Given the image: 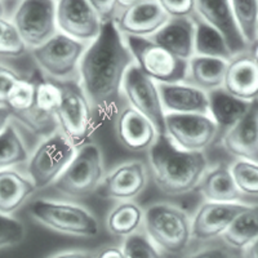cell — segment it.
I'll return each instance as SVG.
<instances>
[{
	"label": "cell",
	"instance_id": "6da1fadb",
	"mask_svg": "<svg viewBox=\"0 0 258 258\" xmlns=\"http://www.w3.org/2000/svg\"><path fill=\"white\" fill-rule=\"evenodd\" d=\"M135 64L125 36L115 22L102 25L100 35L87 45L79 68V84L97 116L114 110L126 71Z\"/></svg>",
	"mask_w": 258,
	"mask_h": 258
},
{
	"label": "cell",
	"instance_id": "7a4b0ae2",
	"mask_svg": "<svg viewBox=\"0 0 258 258\" xmlns=\"http://www.w3.org/2000/svg\"><path fill=\"white\" fill-rule=\"evenodd\" d=\"M147 158L154 183L168 197H181L198 188L209 168L206 153L179 149L165 135H159Z\"/></svg>",
	"mask_w": 258,
	"mask_h": 258
},
{
	"label": "cell",
	"instance_id": "3957f363",
	"mask_svg": "<svg viewBox=\"0 0 258 258\" xmlns=\"http://www.w3.org/2000/svg\"><path fill=\"white\" fill-rule=\"evenodd\" d=\"M144 229L163 253L178 255L192 240V220L185 209L170 203H154L145 209Z\"/></svg>",
	"mask_w": 258,
	"mask_h": 258
},
{
	"label": "cell",
	"instance_id": "277c9868",
	"mask_svg": "<svg viewBox=\"0 0 258 258\" xmlns=\"http://www.w3.org/2000/svg\"><path fill=\"white\" fill-rule=\"evenodd\" d=\"M29 216L47 229L75 238H94L100 222L88 208L77 203L54 199H35L29 204Z\"/></svg>",
	"mask_w": 258,
	"mask_h": 258
},
{
	"label": "cell",
	"instance_id": "5b68a950",
	"mask_svg": "<svg viewBox=\"0 0 258 258\" xmlns=\"http://www.w3.org/2000/svg\"><path fill=\"white\" fill-rule=\"evenodd\" d=\"M106 176L105 159L98 145L79 147L52 187L69 199H84L97 192Z\"/></svg>",
	"mask_w": 258,
	"mask_h": 258
},
{
	"label": "cell",
	"instance_id": "8992f818",
	"mask_svg": "<svg viewBox=\"0 0 258 258\" xmlns=\"http://www.w3.org/2000/svg\"><path fill=\"white\" fill-rule=\"evenodd\" d=\"M87 45V43L58 31L44 44L30 52L36 66L48 80L64 84L79 82L80 62Z\"/></svg>",
	"mask_w": 258,
	"mask_h": 258
},
{
	"label": "cell",
	"instance_id": "52a82bcc",
	"mask_svg": "<svg viewBox=\"0 0 258 258\" xmlns=\"http://www.w3.org/2000/svg\"><path fill=\"white\" fill-rule=\"evenodd\" d=\"M61 85L62 101L56 114L57 129L79 149L91 142L96 114L79 83H64Z\"/></svg>",
	"mask_w": 258,
	"mask_h": 258
},
{
	"label": "cell",
	"instance_id": "ba28073f",
	"mask_svg": "<svg viewBox=\"0 0 258 258\" xmlns=\"http://www.w3.org/2000/svg\"><path fill=\"white\" fill-rule=\"evenodd\" d=\"M77 150L58 129L45 136L27 160V174L36 188L43 190L53 186Z\"/></svg>",
	"mask_w": 258,
	"mask_h": 258
},
{
	"label": "cell",
	"instance_id": "9c48e42d",
	"mask_svg": "<svg viewBox=\"0 0 258 258\" xmlns=\"http://www.w3.org/2000/svg\"><path fill=\"white\" fill-rule=\"evenodd\" d=\"M125 40L137 68L158 84L186 80L187 61L174 56L151 38L125 36Z\"/></svg>",
	"mask_w": 258,
	"mask_h": 258
},
{
	"label": "cell",
	"instance_id": "30bf717a",
	"mask_svg": "<svg viewBox=\"0 0 258 258\" xmlns=\"http://www.w3.org/2000/svg\"><path fill=\"white\" fill-rule=\"evenodd\" d=\"M12 22L30 50L40 47L58 32L56 0H20Z\"/></svg>",
	"mask_w": 258,
	"mask_h": 258
},
{
	"label": "cell",
	"instance_id": "8fae6325",
	"mask_svg": "<svg viewBox=\"0 0 258 258\" xmlns=\"http://www.w3.org/2000/svg\"><path fill=\"white\" fill-rule=\"evenodd\" d=\"M221 131L208 114H167L164 135L177 147L194 153H206Z\"/></svg>",
	"mask_w": 258,
	"mask_h": 258
},
{
	"label": "cell",
	"instance_id": "7c38bea8",
	"mask_svg": "<svg viewBox=\"0 0 258 258\" xmlns=\"http://www.w3.org/2000/svg\"><path fill=\"white\" fill-rule=\"evenodd\" d=\"M121 94L125 98L128 106L149 117L158 128L159 133L164 135V121L167 114L161 102L159 84L147 77L144 71L140 70L136 63L126 71Z\"/></svg>",
	"mask_w": 258,
	"mask_h": 258
},
{
	"label": "cell",
	"instance_id": "4fadbf2b",
	"mask_svg": "<svg viewBox=\"0 0 258 258\" xmlns=\"http://www.w3.org/2000/svg\"><path fill=\"white\" fill-rule=\"evenodd\" d=\"M150 178L149 164L131 159L109 170L97 192L114 202L136 200L147 188Z\"/></svg>",
	"mask_w": 258,
	"mask_h": 258
},
{
	"label": "cell",
	"instance_id": "5bb4252c",
	"mask_svg": "<svg viewBox=\"0 0 258 258\" xmlns=\"http://www.w3.org/2000/svg\"><path fill=\"white\" fill-rule=\"evenodd\" d=\"M58 31L89 44L100 35L102 21L88 0H57Z\"/></svg>",
	"mask_w": 258,
	"mask_h": 258
},
{
	"label": "cell",
	"instance_id": "9a60e30c",
	"mask_svg": "<svg viewBox=\"0 0 258 258\" xmlns=\"http://www.w3.org/2000/svg\"><path fill=\"white\" fill-rule=\"evenodd\" d=\"M114 128L117 142L133 153H147L160 135L149 117L128 105L117 111Z\"/></svg>",
	"mask_w": 258,
	"mask_h": 258
},
{
	"label": "cell",
	"instance_id": "2e32d148",
	"mask_svg": "<svg viewBox=\"0 0 258 258\" xmlns=\"http://www.w3.org/2000/svg\"><path fill=\"white\" fill-rule=\"evenodd\" d=\"M246 204L240 202H206L197 209L192 220V239L197 241H211L222 238L235 217Z\"/></svg>",
	"mask_w": 258,
	"mask_h": 258
},
{
	"label": "cell",
	"instance_id": "e0dca14e",
	"mask_svg": "<svg viewBox=\"0 0 258 258\" xmlns=\"http://www.w3.org/2000/svg\"><path fill=\"white\" fill-rule=\"evenodd\" d=\"M168 20L169 17L156 0H144L121 8L114 22L124 36L151 38Z\"/></svg>",
	"mask_w": 258,
	"mask_h": 258
},
{
	"label": "cell",
	"instance_id": "ac0fdd59",
	"mask_svg": "<svg viewBox=\"0 0 258 258\" xmlns=\"http://www.w3.org/2000/svg\"><path fill=\"white\" fill-rule=\"evenodd\" d=\"M62 101V85L52 80L36 82L35 103L21 123L36 135L48 136L57 131L56 114Z\"/></svg>",
	"mask_w": 258,
	"mask_h": 258
},
{
	"label": "cell",
	"instance_id": "d6986e66",
	"mask_svg": "<svg viewBox=\"0 0 258 258\" xmlns=\"http://www.w3.org/2000/svg\"><path fill=\"white\" fill-rule=\"evenodd\" d=\"M197 16L220 32L232 54L249 49L235 21L231 0H197Z\"/></svg>",
	"mask_w": 258,
	"mask_h": 258
},
{
	"label": "cell",
	"instance_id": "ffe728a7",
	"mask_svg": "<svg viewBox=\"0 0 258 258\" xmlns=\"http://www.w3.org/2000/svg\"><path fill=\"white\" fill-rule=\"evenodd\" d=\"M226 153L235 159L258 163V101L234 126L221 137Z\"/></svg>",
	"mask_w": 258,
	"mask_h": 258
},
{
	"label": "cell",
	"instance_id": "44dd1931",
	"mask_svg": "<svg viewBox=\"0 0 258 258\" xmlns=\"http://www.w3.org/2000/svg\"><path fill=\"white\" fill-rule=\"evenodd\" d=\"M222 88L246 102L258 101V63L249 49L229 59Z\"/></svg>",
	"mask_w": 258,
	"mask_h": 258
},
{
	"label": "cell",
	"instance_id": "7402d4cb",
	"mask_svg": "<svg viewBox=\"0 0 258 258\" xmlns=\"http://www.w3.org/2000/svg\"><path fill=\"white\" fill-rule=\"evenodd\" d=\"M165 114H208V92L186 82L159 84Z\"/></svg>",
	"mask_w": 258,
	"mask_h": 258
},
{
	"label": "cell",
	"instance_id": "603a6c76",
	"mask_svg": "<svg viewBox=\"0 0 258 258\" xmlns=\"http://www.w3.org/2000/svg\"><path fill=\"white\" fill-rule=\"evenodd\" d=\"M151 39L178 58L188 62L195 54V17L169 18Z\"/></svg>",
	"mask_w": 258,
	"mask_h": 258
},
{
	"label": "cell",
	"instance_id": "cb8c5ba5",
	"mask_svg": "<svg viewBox=\"0 0 258 258\" xmlns=\"http://www.w3.org/2000/svg\"><path fill=\"white\" fill-rule=\"evenodd\" d=\"M38 190L29 174L15 168L0 170V213L12 216Z\"/></svg>",
	"mask_w": 258,
	"mask_h": 258
},
{
	"label": "cell",
	"instance_id": "d4e9b609",
	"mask_svg": "<svg viewBox=\"0 0 258 258\" xmlns=\"http://www.w3.org/2000/svg\"><path fill=\"white\" fill-rule=\"evenodd\" d=\"M198 188L206 202L234 203L240 202L243 197L235 183L230 165L225 163L209 167Z\"/></svg>",
	"mask_w": 258,
	"mask_h": 258
},
{
	"label": "cell",
	"instance_id": "484cf974",
	"mask_svg": "<svg viewBox=\"0 0 258 258\" xmlns=\"http://www.w3.org/2000/svg\"><path fill=\"white\" fill-rule=\"evenodd\" d=\"M208 97L209 116L217 124L222 135L238 123L252 105V102L236 98L223 88L208 92Z\"/></svg>",
	"mask_w": 258,
	"mask_h": 258
},
{
	"label": "cell",
	"instance_id": "4316f807",
	"mask_svg": "<svg viewBox=\"0 0 258 258\" xmlns=\"http://www.w3.org/2000/svg\"><path fill=\"white\" fill-rule=\"evenodd\" d=\"M227 62V59L194 54L187 62L186 82L206 92L222 88Z\"/></svg>",
	"mask_w": 258,
	"mask_h": 258
},
{
	"label": "cell",
	"instance_id": "83f0119b",
	"mask_svg": "<svg viewBox=\"0 0 258 258\" xmlns=\"http://www.w3.org/2000/svg\"><path fill=\"white\" fill-rule=\"evenodd\" d=\"M145 209L136 200L116 202L106 217V229L117 238H128L144 227Z\"/></svg>",
	"mask_w": 258,
	"mask_h": 258
},
{
	"label": "cell",
	"instance_id": "f1b7e54d",
	"mask_svg": "<svg viewBox=\"0 0 258 258\" xmlns=\"http://www.w3.org/2000/svg\"><path fill=\"white\" fill-rule=\"evenodd\" d=\"M221 239L229 248L236 250H243L258 239V206L246 204Z\"/></svg>",
	"mask_w": 258,
	"mask_h": 258
},
{
	"label": "cell",
	"instance_id": "f546056e",
	"mask_svg": "<svg viewBox=\"0 0 258 258\" xmlns=\"http://www.w3.org/2000/svg\"><path fill=\"white\" fill-rule=\"evenodd\" d=\"M195 54L229 61L234 54L220 32L195 16Z\"/></svg>",
	"mask_w": 258,
	"mask_h": 258
},
{
	"label": "cell",
	"instance_id": "4dcf8cb0",
	"mask_svg": "<svg viewBox=\"0 0 258 258\" xmlns=\"http://www.w3.org/2000/svg\"><path fill=\"white\" fill-rule=\"evenodd\" d=\"M29 158V150L17 128L9 123L0 132V170L27 163Z\"/></svg>",
	"mask_w": 258,
	"mask_h": 258
},
{
	"label": "cell",
	"instance_id": "1f68e13d",
	"mask_svg": "<svg viewBox=\"0 0 258 258\" xmlns=\"http://www.w3.org/2000/svg\"><path fill=\"white\" fill-rule=\"evenodd\" d=\"M36 82L27 78H20L15 83L8 97H7L6 107L11 111L13 117L22 121L31 112L35 103Z\"/></svg>",
	"mask_w": 258,
	"mask_h": 258
},
{
	"label": "cell",
	"instance_id": "d6a6232c",
	"mask_svg": "<svg viewBox=\"0 0 258 258\" xmlns=\"http://www.w3.org/2000/svg\"><path fill=\"white\" fill-rule=\"evenodd\" d=\"M232 13L248 47L258 39V0H231Z\"/></svg>",
	"mask_w": 258,
	"mask_h": 258
},
{
	"label": "cell",
	"instance_id": "836d02e7",
	"mask_svg": "<svg viewBox=\"0 0 258 258\" xmlns=\"http://www.w3.org/2000/svg\"><path fill=\"white\" fill-rule=\"evenodd\" d=\"M230 169L241 195L258 198V163L236 159Z\"/></svg>",
	"mask_w": 258,
	"mask_h": 258
},
{
	"label": "cell",
	"instance_id": "e575fe53",
	"mask_svg": "<svg viewBox=\"0 0 258 258\" xmlns=\"http://www.w3.org/2000/svg\"><path fill=\"white\" fill-rule=\"evenodd\" d=\"M27 45L21 38L17 27L8 18L0 20V57L17 58L26 54Z\"/></svg>",
	"mask_w": 258,
	"mask_h": 258
},
{
	"label": "cell",
	"instance_id": "d590c367",
	"mask_svg": "<svg viewBox=\"0 0 258 258\" xmlns=\"http://www.w3.org/2000/svg\"><path fill=\"white\" fill-rule=\"evenodd\" d=\"M123 250L126 258H163L158 246L146 232L138 231L124 239Z\"/></svg>",
	"mask_w": 258,
	"mask_h": 258
},
{
	"label": "cell",
	"instance_id": "8d00e7d4",
	"mask_svg": "<svg viewBox=\"0 0 258 258\" xmlns=\"http://www.w3.org/2000/svg\"><path fill=\"white\" fill-rule=\"evenodd\" d=\"M24 223L9 214L0 213V250L13 248L25 239Z\"/></svg>",
	"mask_w": 258,
	"mask_h": 258
},
{
	"label": "cell",
	"instance_id": "74e56055",
	"mask_svg": "<svg viewBox=\"0 0 258 258\" xmlns=\"http://www.w3.org/2000/svg\"><path fill=\"white\" fill-rule=\"evenodd\" d=\"M169 18L195 17L197 0H156Z\"/></svg>",
	"mask_w": 258,
	"mask_h": 258
},
{
	"label": "cell",
	"instance_id": "f35d334b",
	"mask_svg": "<svg viewBox=\"0 0 258 258\" xmlns=\"http://www.w3.org/2000/svg\"><path fill=\"white\" fill-rule=\"evenodd\" d=\"M88 2L93 7L98 17L101 18L102 24L115 21L117 13L120 11L117 0H88Z\"/></svg>",
	"mask_w": 258,
	"mask_h": 258
},
{
	"label": "cell",
	"instance_id": "ab89813d",
	"mask_svg": "<svg viewBox=\"0 0 258 258\" xmlns=\"http://www.w3.org/2000/svg\"><path fill=\"white\" fill-rule=\"evenodd\" d=\"M20 78H22L17 71L13 69L0 64V106L6 107L7 97H8L9 91L12 88L15 83L17 82Z\"/></svg>",
	"mask_w": 258,
	"mask_h": 258
},
{
	"label": "cell",
	"instance_id": "60d3db41",
	"mask_svg": "<svg viewBox=\"0 0 258 258\" xmlns=\"http://www.w3.org/2000/svg\"><path fill=\"white\" fill-rule=\"evenodd\" d=\"M185 258H234L230 253L229 246L226 245H208L190 253Z\"/></svg>",
	"mask_w": 258,
	"mask_h": 258
},
{
	"label": "cell",
	"instance_id": "b9f144b4",
	"mask_svg": "<svg viewBox=\"0 0 258 258\" xmlns=\"http://www.w3.org/2000/svg\"><path fill=\"white\" fill-rule=\"evenodd\" d=\"M94 258H126L123 248L115 245L103 246L97 253H94Z\"/></svg>",
	"mask_w": 258,
	"mask_h": 258
},
{
	"label": "cell",
	"instance_id": "7bdbcfd3",
	"mask_svg": "<svg viewBox=\"0 0 258 258\" xmlns=\"http://www.w3.org/2000/svg\"><path fill=\"white\" fill-rule=\"evenodd\" d=\"M50 258H94V254L89 250H68L52 255Z\"/></svg>",
	"mask_w": 258,
	"mask_h": 258
},
{
	"label": "cell",
	"instance_id": "ee69618b",
	"mask_svg": "<svg viewBox=\"0 0 258 258\" xmlns=\"http://www.w3.org/2000/svg\"><path fill=\"white\" fill-rule=\"evenodd\" d=\"M241 258H258V239L241 250Z\"/></svg>",
	"mask_w": 258,
	"mask_h": 258
},
{
	"label": "cell",
	"instance_id": "f6af8a7d",
	"mask_svg": "<svg viewBox=\"0 0 258 258\" xmlns=\"http://www.w3.org/2000/svg\"><path fill=\"white\" fill-rule=\"evenodd\" d=\"M12 114H11V111H9L7 107L0 106V132H2L9 123H12V121H11L12 120Z\"/></svg>",
	"mask_w": 258,
	"mask_h": 258
},
{
	"label": "cell",
	"instance_id": "bcb514c9",
	"mask_svg": "<svg viewBox=\"0 0 258 258\" xmlns=\"http://www.w3.org/2000/svg\"><path fill=\"white\" fill-rule=\"evenodd\" d=\"M249 52L253 58H254V61L258 63V39L249 47Z\"/></svg>",
	"mask_w": 258,
	"mask_h": 258
},
{
	"label": "cell",
	"instance_id": "7dc6e473",
	"mask_svg": "<svg viewBox=\"0 0 258 258\" xmlns=\"http://www.w3.org/2000/svg\"><path fill=\"white\" fill-rule=\"evenodd\" d=\"M140 2H144V0H117V3H119V6H120V9L125 8V7H129V6H133V4L136 3H140Z\"/></svg>",
	"mask_w": 258,
	"mask_h": 258
},
{
	"label": "cell",
	"instance_id": "c3c4849f",
	"mask_svg": "<svg viewBox=\"0 0 258 258\" xmlns=\"http://www.w3.org/2000/svg\"><path fill=\"white\" fill-rule=\"evenodd\" d=\"M2 18H7V9L4 6V0H0V20Z\"/></svg>",
	"mask_w": 258,
	"mask_h": 258
},
{
	"label": "cell",
	"instance_id": "681fc988",
	"mask_svg": "<svg viewBox=\"0 0 258 258\" xmlns=\"http://www.w3.org/2000/svg\"><path fill=\"white\" fill-rule=\"evenodd\" d=\"M257 36H258V27H257Z\"/></svg>",
	"mask_w": 258,
	"mask_h": 258
},
{
	"label": "cell",
	"instance_id": "f907efd6",
	"mask_svg": "<svg viewBox=\"0 0 258 258\" xmlns=\"http://www.w3.org/2000/svg\"><path fill=\"white\" fill-rule=\"evenodd\" d=\"M56 2H57V0H56Z\"/></svg>",
	"mask_w": 258,
	"mask_h": 258
}]
</instances>
